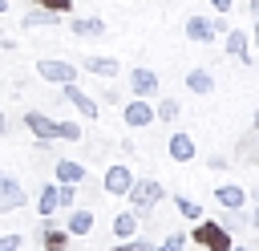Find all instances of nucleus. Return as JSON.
<instances>
[{
    "label": "nucleus",
    "mask_w": 259,
    "mask_h": 251,
    "mask_svg": "<svg viewBox=\"0 0 259 251\" xmlns=\"http://www.w3.org/2000/svg\"><path fill=\"white\" fill-rule=\"evenodd\" d=\"M251 45L259 49V16H255V28H251Z\"/></svg>",
    "instance_id": "nucleus-35"
},
{
    "label": "nucleus",
    "mask_w": 259,
    "mask_h": 251,
    "mask_svg": "<svg viewBox=\"0 0 259 251\" xmlns=\"http://www.w3.org/2000/svg\"><path fill=\"white\" fill-rule=\"evenodd\" d=\"M231 251H247V247H235V243H231Z\"/></svg>",
    "instance_id": "nucleus-40"
},
{
    "label": "nucleus",
    "mask_w": 259,
    "mask_h": 251,
    "mask_svg": "<svg viewBox=\"0 0 259 251\" xmlns=\"http://www.w3.org/2000/svg\"><path fill=\"white\" fill-rule=\"evenodd\" d=\"M0 12H8V0H0Z\"/></svg>",
    "instance_id": "nucleus-39"
},
{
    "label": "nucleus",
    "mask_w": 259,
    "mask_h": 251,
    "mask_svg": "<svg viewBox=\"0 0 259 251\" xmlns=\"http://www.w3.org/2000/svg\"><path fill=\"white\" fill-rule=\"evenodd\" d=\"M186 89H190V93H198V97H206V93L214 89L210 69H190V73H186Z\"/></svg>",
    "instance_id": "nucleus-16"
},
{
    "label": "nucleus",
    "mask_w": 259,
    "mask_h": 251,
    "mask_svg": "<svg viewBox=\"0 0 259 251\" xmlns=\"http://www.w3.org/2000/svg\"><path fill=\"white\" fill-rule=\"evenodd\" d=\"M61 89H65V101H69V105H73V109H77L81 117H89V121L97 117V101H93V97H89V93H85V89H81L77 81H69V85H61Z\"/></svg>",
    "instance_id": "nucleus-7"
},
{
    "label": "nucleus",
    "mask_w": 259,
    "mask_h": 251,
    "mask_svg": "<svg viewBox=\"0 0 259 251\" xmlns=\"http://www.w3.org/2000/svg\"><path fill=\"white\" fill-rule=\"evenodd\" d=\"M134 243V251H154V243H146V239H130Z\"/></svg>",
    "instance_id": "nucleus-32"
},
{
    "label": "nucleus",
    "mask_w": 259,
    "mask_h": 251,
    "mask_svg": "<svg viewBox=\"0 0 259 251\" xmlns=\"http://www.w3.org/2000/svg\"><path fill=\"white\" fill-rule=\"evenodd\" d=\"M36 73H40L45 81H53V85H69V81H77V65H73V61H61V57H45V61H36Z\"/></svg>",
    "instance_id": "nucleus-3"
},
{
    "label": "nucleus",
    "mask_w": 259,
    "mask_h": 251,
    "mask_svg": "<svg viewBox=\"0 0 259 251\" xmlns=\"http://www.w3.org/2000/svg\"><path fill=\"white\" fill-rule=\"evenodd\" d=\"M178 113H182V105H178L174 97H162V101L154 105V121H174Z\"/></svg>",
    "instance_id": "nucleus-22"
},
{
    "label": "nucleus",
    "mask_w": 259,
    "mask_h": 251,
    "mask_svg": "<svg viewBox=\"0 0 259 251\" xmlns=\"http://www.w3.org/2000/svg\"><path fill=\"white\" fill-rule=\"evenodd\" d=\"M182 247H186V235H182V231H174V235H166V239H162V247H154V251H182Z\"/></svg>",
    "instance_id": "nucleus-27"
},
{
    "label": "nucleus",
    "mask_w": 259,
    "mask_h": 251,
    "mask_svg": "<svg viewBox=\"0 0 259 251\" xmlns=\"http://www.w3.org/2000/svg\"><path fill=\"white\" fill-rule=\"evenodd\" d=\"M166 150H170L174 162H190V158H194V138H190V134H170Z\"/></svg>",
    "instance_id": "nucleus-15"
},
{
    "label": "nucleus",
    "mask_w": 259,
    "mask_h": 251,
    "mask_svg": "<svg viewBox=\"0 0 259 251\" xmlns=\"http://www.w3.org/2000/svg\"><path fill=\"white\" fill-rule=\"evenodd\" d=\"M174 206H178V215H182V219H190V223H198V219H202V206H198L194 198H186V194H174Z\"/></svg>",
    "instance_id": "nucleus-23"
},
{
    "label": "nucleus",
    "mask_w": 259,
    "mask_h": 251,
    "mask_svg": "<svg viewBox=\"0 0 259 251\" xmlns=\"http://www.w3.org/2000/svg\"><path fill=\"white\" fill-rule=\"evenodd\" d=\"M214 198H219L223 211H239V206L247 202V194H243L239 182H219V186H214Z\"/></svg>",
    "instance_id": "nucleus-12"
},
{
    "label": "nucleus",
    "mask_w": 259,
    "mask_h": 251,
    "mask_svg": "<svg viewBox=\"0 0 259 251\" xmlns=\"http://www.w3.org/2000/svg\"><path fill=\"white\" fill-rule=\"evenodd\" d=\"M65 231L69 235H89L93 231V211H73L69 223H65Z\"/></svg>",
    "instance_id": "nucleus-19"
},
{
    "label": "nucleus",
    "mask_w": 259,
    "mask_h": 251,
    "mask_svg": "<svg viewBox=\"0 0 259 251\" xmlns=\"http://www.w3.org/2000/svg\"><path fill=\"white\" fill-rule=\"evenodd\" d=\"M65 243H69V231L45 227V251H65Z\"/></svg>",
    "instance_id": "nucleus-24"
},
{
    "label": "nucleus",
    "mask_w": 259,
    "mask_h": 251,
    "mask_svg": "<svg viewBox=\"0 0 259 251\" xmlns=\"http://www.w3.org/2000/svg\"><path fill=\"white\" fill-rule=\"evenodd\" d=\"M251 121H255V130H259V109H255V117H251Z\"/></svg>",
    "instance_id": "nucleus-38"
},
{
    "label": "nucleus",
    "mask_w": 259,
    "mask_h": 251,
    "mask_svg": "<svg viewBox=\"0 0 259 251\" xmlns=\"http://www.w3.org/2000/svg\"><path fill=\"white\" fill-rule=\"evenodd\" d=\"M57 138H65V142H81V126H77V121H57Z\"/></svg>",
    "instance_id": "nucleus-26"
},
{
    "label": "nucleus",
    "mask_w": 259,
    "mask_h": 251,
    "mask_svg": "<svg viewBox=\"0 0 259 251\" xmlns=\"http://www.w3.org/2000/svg\"><path fill=\"white\" fill-rule=\"evenodd\" d=\"M109 251H134V243H130V239H121V243H117V247H109Z\"/></svg>",
    "instance_id": "nucleus-34"
},
{
    "label": "nucleus",
    "mask_w": 259,
    "mask_h": 251,
    "mask_svg": "<svg viewBox=\"0 0 259 251\" xmlns=\"http://www.w3.org/2000/svg\"><path fill=\"white\" fill-rule=\"evenodd\" d=\"M113 235H117V239H134V235H138V215H134V211L117 215V219H113Z\"/></svg>",
    "instance_id": "nucleus-21"
},
{
    "label": "nucleus",
    "mask_w": 259,
    "mask_h": 251,
    "mask_svg": "<svg viewBox=\"0 0 259 251\" xmlns=\"http://www.w3.org/2000/svg\"><path fill=\"white\" fill-rule=\"evenodd\" d=\"M8 134V117H4V109H0V138Z\"/></svg>",
    "instance_id": "nucleus-36"
},
{
    "label": "nucleus",
    "mask_w": 259,
    "mask_h": 251,
    "mask_svg": "<svg viewBox=\"0 0 259 251\" xmlns=\"http://www.w3.org/2000/svg\"><path fill=\"white\" fill-rule=\"evenodd\" d=\"M125 198H130L134 215L142 219V215H150V211L166 198V190H162V182H158V178H134V186L125 190Z\"/></svg>",
    "instance_id": "nucleus-1"
},
{
    "label": "nucleus",
    "mask_w": 259,
    "mask_h": 251,
    "mask_svg": "<svg viewBox=\"0 0 259 251\" xmlns=\"http://www.w3.org/2000/svg\"><path fill=\"white\" fill-rule=\"evenodd\" d=\"M57 182H69V186L85 182V166L73 162V158H61V162H57Z\"/></svg>",
    "instance_id": "nucleus-17"
},
{
    "label": "nucleus",
    "mask_w": 259,
    "mask_h": 251,
    "mask_svg": "<svg viewBox=\"0 0 259 251\" xmlns=\"http://www.w3.org/2000/svg\"><path fill=\"white\" fill-rule=\"evenodd\" d=\"M227 53H231L235 61L251 65V32H243V28H227Z\"/></svg>",
    "instance_id": "nucleus-10"
},
{
    "label": "nucleus",
    "mask_w": 259,
    "mask_h": 251,
    "mask_svg": "<svg viewBox=\"0 0 259 251\" xmlns=\"http://www.w3.org/2000/svg\"><path fill=\"white\" fill-rule=\"evenodd\" d=\"M231 4H235V0H210V8H214V12H231Z\"/></svg>",
    "instance_id": "nucleus-31"
},
{
    "label": "nucleus",
    "mask_w": 259,
    "mask_h": 251,
    "mask_svg": "<svg viewBox=\"0 0 259 251\" xmlns=\"http://www.w3.org/2000/svg\"><path fill=\"white\" fill-rule=\"evenodd\" d=\"M247 8H251V16H259V0H247Z\"/></svg>",
    "instance_id": "nucleus-37"
},
{
    "label": "nucleus",
    "mask_w": 259,
    "mask_h": 251,
    "mask_svg": "<svg viewBox=\"0 0 259 251\" xmlns=\"http://www.w3.org/2000/svg\"><path fill=\"white\" fill-rule=\"evenodd\" d=\"M24 198H28V194H24V186H20L12 174H4V170H0V215H4V211H20V206H24Z\"/></svg>",
    "instance_id": "nucleus-5"
},
{
    "label": "nucleus",
    "mask_w": 259,
    "mask_h": 251,
    "mask_svg": "<svg viewBox=\"0 0 259 251\" xmlns=\"http://www.w3.org/2000/svg\"><path fill=\"white\" fill-rule=\"evenodd\" d=\"M40 8H49V12H57V16H65V12H73V0H36Z\"/></svg>",
    "instance_id": "nucleus-28"
},
{
    "label": "nucleus",
    "mask_w": 259,
    "mask_h": 251,
    "mask_svg": "<svg viewBox=\"0 0 259 251\" xmlns=\"http://www.w3.org/2000/svg\"><path fill=\"white\" fill-rule=\"evenodd\" d=\"M24 126H28L40 142H57V121H53L49 113H40V109H28V113H24Z\"/></svg>",
    "instance_id": "nucleus-8"
},
{
    "label": "nucleus",
    "mask_w": 259,
    "mask_h": 251,
    "mask_svg": "<svg viewBox=\"0 0 259 251\" xmlns=\"http://www.w3.org/2000/svg\"><path fill=\"white\" fill-rule=\"evenodd\" d=\"M158 89H162V81H158L154 69H130V93H134V97H146V101H150Z\"/></svg>",
    "instance_id": "nucleus-6"
},
{
    "label": "nucleus",
    "mask_w": 259,
    "mask_h": 251,
    "mask_svg": "<svg viewBox=\"0 0 259 251\" xmlns=\"http://www.w3.org/2000/svg\"><path fill=\"white\" fill-rule=\"evenodd\" d=\"M101 186H105V194H125L130 186H134V174H130V166H109L105 170V178H101Z\"/></svg>",
    "instance_id": "nucleus-9"
},
{
    "label": "nucleus",
    "mask_w": 259,
    "mask_h": 251,
    "mask_svg": "<svg viewBox=\"0 0 259 251\" xmlns=\"http://www.w3.org/2000/svg\"><path fill=\"white\" fill-rule=\"evenodd\" d=\"M69 32L93 40V36H105V20L101 16H77V20H69Z\"/></svg>",
    "instance_id": "nucleus-13"
},
{
    "label": "nucleus",
    "mask_w": 259,
    "mask_h": 251,
    "mask_svg": "<svg viewBox=\"0 0 259 251\" xmlns=\"http://www.w3.org/2000/svg\"><path fill=\"white\" fill-rule=\"evenodd\" d=\"M121 117H125V126H130V130H146V126L154 121V105H150L146 97H134V101H125V105H121Z\"/></svg>",
    "instance_id": "nucleus-4"
},
{
    "label": "nucleus",
    "mask_w": 259,
    "mask_h": 251,
    "mask_svg": "<svg viewBox=\"0 0 259 251\" xmlns=\"http://www.w3.org/2000/svg\"><path fill=\"white\" fill-rule=\"evenodd\" d=\"M247 223H251V227H259V198H255V206H251V215H247Z\"/></svg>",
    "instance_id": "nucleus-33"
},
{
    "label": "nucleus",
    "mask_w": 259,
    "mask_h": 251,
    "mask_svg": "<svg viewBox=\"0 0 259 251\" xmlns=\"http://www.w3.org/2000/svg\"><path fill=\"white\" fill-rule=\"evenodd\" d=\"M73 202H77V186H69V182H61V186H57V206H65V211H73Z\"/></svg>",
    "instance_id": "nucleus-25"
},
{
    "label": "nucleus",
    "mask_w": 259,
    "mask_h": 251,
    "mask_svg": "<svg viewBox=\"0 0 259 251\" xmlns=\"http://www.w3.org/2000/svg\"><path fill=\"white\" fill-rule=\"evenodd\" d=\"M194 243L206 247V251H231V231H227L223 223L198 219V223H194Z\"/></svg>",
    "instance_id": "nucleus-2"
},
{
    "label": "nucleus",
    "mask_w": 259,
    "mask_h": 251,
    "mask_svg": "<svg viewBox=\"0 0 259 251\" xmlns=\"http://www.w3.org/2000/svg\"><path fill=\"white\" fill-rule=\"evenodd\" d=\"M36 211H40L45 219H53V215L61 211V206H57V186H53V182H49V186H45V190L36 194Z\"/></svg>",
    "instance_id": "nucleus-20"
},
{
    "label": "nucleus",
    "mask_w": 259,
    "mask_h": 251,
    "mask_svg": "<svg viewBox=\"0 0 259 251\" xmlns=\"http://www.w3.org/2000/svg\"><path fill=\"white\" fill-rule=\"evenodd\" d=\"M101 97H105L109 105H117V101H121V93H117V89H101Z\"/></svg>",
    "instance_id": "nucleus-30"
},
{
    "label": "nucleus",
    "mask_w": 259,
    "mask_h": 251,
    "mask_svg": "<svg viewBox=\"0 0 259 251\" xmlns=\"http://www.w3.org/2000/svg\"><path fill=\"white\" fill-rule=\"evenodd\" d=\"M24 247V235H0V251H20Z\"/></svg>",
    "instance_id": "nucleus-29"
},
{
    "label": "nucleus",
    "mask_w": 259,
    "mask_h": 251,
    "mask_svg": "<svg viewBox=\"0 0 259 251\" xmlns=\"http://www.w3.org/2000/svg\"><path fill=\"white\" fill-rule=\"evenodd\" d=\"M81 69L93 73V77H109V81H113V77L121 73V61H117V57H97V53H93V57L81 61Z\"/></svg>",
    "instance_id": "nucleus-11"
},
{
    "label": "nucleus",
    "mask_w": 259,
    "mask_h": 251,
    "mask_svg": "<svg viewBox=\"0 0 259 251\" xmlns=\"http://www.w3.org/2000/svg\"><path fill=\"white\" fill-rule=\"evenodd\" d=\"M20 24H24V28H53V24H57V12H49V8H40V4H36L32 12H24V20H20Z\"/></svg>",
    "instance_id": "nucleus-18"
},
{
    "label": "nucleus",
    "mask_w": 259,
    "mask_h": 251,
    "mask_svg": "<svg viewBox=\"0 0 259 251\" xmlns=\"http://www.w3.org/2000/svg\"><path fill=\"white\" fill-rule=\"evenodd\" d=\"M255 198H259V186H255Z\"/></svg>",
    "instance_id": "nucleus-41"
},
{
    "label": "nucleus",
    "mask_w": 259,
    "mask_h": 251,
    "mask_svg": "<svg viewBox=\"0 0 259 251\" xmlns=\"http://www.w3.org/2000/svg\"><path fill=\"white\" fill-rule=\"evenodd\" d=\"M219 32H214V24L206 20V16H190L186 20V40H194V45H210Z\"/></svg>",
    "instance_id": "nucleus-14"
}]
</instances>
